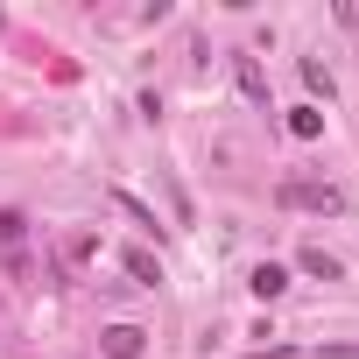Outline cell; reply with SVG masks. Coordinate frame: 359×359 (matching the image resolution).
<instances>
[{
	"instance_id": "cell-1",
	"label": "cell",
	"mask_w": 359,
	"mask_h": 359,
	"mask_svg": "<svg viewBox=\"0 0 359 359\" xmlns=\"http://www.w3.org/2000/svg\"><path fill=\"white\" fill-rule=\"evenodd\" d=\"M275 198H282V212H317V219L345 212V191H338V184H310V176H289Z\"/></svg>"
},
{
	"instance_id": "cell-4",
	"label": "cell",
	"mask_w": 359,
	"mask_h": 359,
	"mask_svg": "<svg viewBox=\"0 0 359 359\" xmlns=\"http://www.w3.org/2000/svg\"><path fill=\"white\" fill-rule=\"evenodd\" d=\"M233 78H240V92H247V99H268V71H261V64H254L247 50L233 57Z\"/></svg>"
},
{
	"instance_id": "cell-10",
	"label": "cell",
	"mask_w": 359,
	"mask_h": 359,
	"mask_svg": "<svg viewBox=\"0 0 359 359\" xmlns=\"http://www.w3.org/2000/svg\"><path fill=\"white\" fill-rule=\"evenodd\" d=\"M22 233H29V219H22V212H0V247H15Z\"/></svg>"
},
{
	"instance_id": "cell-6",
	"label": "cell",
	"mask_w": 359,
	"mask_h": 359,
	"mask_svg": "<svg viewBox=\"0 0 359 359\" xmlns=\"http://www.w3.org/2000/svg\"><path fill=\"white\" fill-rule=\"evenodd\" d=\"M303 85H310V92H317V99H331V92H338V85H331V71H324V64H317V57H303Z\"/></svg>"
},
{
	"instance_id": "cell-2",
	"label": "cell",
	"mask_w": 359,
	"mask_h": 359,
	"mask_svg": "<svg viewBox=\"0 0 359 359\" xmlns=\"http://www.w3.org/2000/svg\"><path fill=\"white\" fill-rule=\"evenodd\" d=\"M141 345H148L141 324H113V331H106V359H141Z\"/></svg>"
},
{
	"instance_id": "cell-3",
	"label": "cell",
	"mask_w": 359,
	"mask_h": 359,
	"mask_svg": "<svg viewBox=\"0 0 359 359\" xmlns=\"http://www.w3.org/2000/svg\"><path fill=\"white\" fill-rule=\"evenodd\" d=\"M247 289H254V296H261V303H275V296H282V289H289V268H275V261H261V268H254V275H247Z\"/></svg>"
},
{
	"instance_id": "cell-8",
	"label": "cell",
	"mask_w": 359,
	"mask_h": 359,
	"mask_svg": "<svg viewBox=\"0 0 359 359\" xmlns=\"http://www.w3.org/2000/svg\"><path fill=\"white\" fill-rule=\"evenodd\" d=\"M113 205H120V212H127V219H141V226H148V233H155V212H148V205H141V198H134V191H113Z\"/></svg>"
},
{
	"instance_id": "cell-7",
	"label": "cell",
	"mask_w": 359,
	"mask_h": 359,
	"mask_svg": "<svg viewBox=\"0 0 359 359\" xmlns=\"http://www.w3.org/2000/svg\"><path fill=\"white\" fill-rule=\"evenodd\" d=\"M303 275H324V282H338V261H331L324 247H303Z\"/></svg>"
},
{
	"instance_id": "cell-9",
	"label": "cell",
	"mask_w": 359,
	"mask_h": 359,
	"mask_svg": "<svg viewBox=\"0 0 359 359\" xmlns=\"http://www.w3.org/2000/svg\"><path fill=\"white\" fill-rule=\"evenodd\" d=\"M127 275H134V282H141V289H155V282H162V268H155V261H148V254H127Z\"/></svg>"
},
{
	"instance_id": "cell-5",
	"label": "cell",
	"mask_w": 359,
	"mask_h": 359,
	"mask_svg": "<svg viewBox=\"0 0 359 359\" xmlns=\"http://www.w3.org/2000/svg\"><path fill=\"white\" fill-rule=\"evenodd\" d=\"M289 134H296V141H317V134H324V113H317V106H296V113H289Z\"/></svg>"
}]
</instances>
